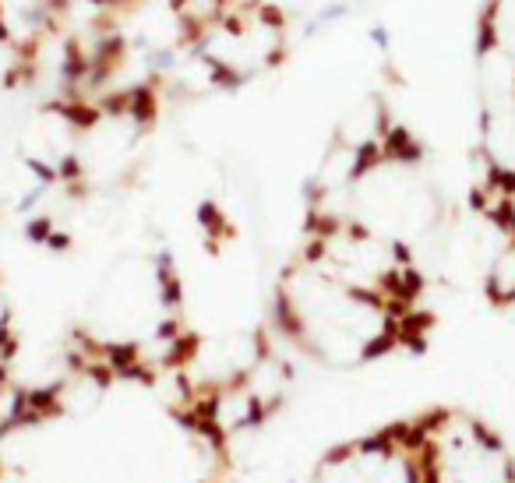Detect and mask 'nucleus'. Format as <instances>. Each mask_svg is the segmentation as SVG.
I'll use <instances>...</instances> for the list:
<instances>
[{"mask_svg": "<svg viewBox=\"0 0 515 483\" xmlns=\"http://www.w3.org/2000/svg\"><path fill=\"white\" fill-rule=\"evenodd\" d=\"M423 483H515V455L480 416L427 409L413 416Z\"/></svg>", "mask_w": 515, "mask_h": 483, "instance_id": "obj_3", "label": "nucleus"}, {"mask_svg": "<svg viewBox=\"0 0 515 483\" xmlns=\"http://www.w3.org/2000/svg\"><path fill=\"white\" fill-rule=\"evenodd\" d=\"M473 208L491 219L502 233L515 237V177L512 173H484L480 188L473 191Z\"/></svg>", "mask_w": 515, "mask_h": 483, "instance_id": "obj_6", "label": "nucleus"}, {"mask_svg": "<svg viewBox=\"0 0 515 483\" xmlns=\"http://www.w3.org/2000/svg\"><path fill=\"white\" fill-rule=\"evenodd\" d=\"M300 258L353 290L423 310L420 300L427 279L416 251L357 222L353 215H308Z\"/></svg>", "mask_w": 515, "mask_h": 483, "instance_id": "obj_2", "label": "nucleus"}, {"mask_svg": "<svg viewBox=\"0 0 515 483\" xmlns=\"http://www.w3.org/2000/svg\"><path fill=\"white\" fill-rule=\"evenodd\" d=\"M427 310H410L360 293L300 254L283 265L272 290V335L325 371H364L399 349H420Z\"/></svg>", "mask_w": 515, "mask_h": 483, "instance_id": "obj_1", "label": "nucleus"}, {"mask_svg": "<svg viewBox=\"0 0 515 483\" xmlns=\"http://www.w3.org/2000/svg\"><path fill=\"white\" fill-rule=\"evenodd\" d=\"M254 4H261L269 14L283 18L286 25H297V21H304L308 14H314V11L321 7V0H254Z\"/></svg>", "mask_w": 515, "mask_h": 483, "instance_id": "obj_8", "label": "nucleus"}, {"mask_svg": "<svg viewBox=\"0 0 515 483\" xmlns=\"http://www.w3.org/2000/svg\"><path fill=\"white\" fill-rule=\"evenodd\" d=\"M18 353H21V339H18L14 303H11V293L0 279V364H14Z\"/></svg>", "mask_w": 515, "mask_h": 483, "instance_id": "obj_7", "label": "nucleus"}, {"mask_svg": "<svg viewBox=\"0 0 515 483\" xmlns=\"http://www.w3.org/2000/svg\"><path fill=\"white\" fill-rule=\"evenodd\" d=\"M82 138H85V96L57 92L43 106H36L21 124L14 141V163L46 191L78 194Z\"/></svg>", "mask_w": 515, "mask_h": 483, "instance_id": "obj_4", "label": "nucleus"}, {"mask_svg": "<svg viewBox=\"0 0 515 483\" xmlns=\"http://www.w3.org/2000/svg\"><path fill=\"white\" fill-rule=\"evenodd\" d=\"M310 483H423L413 420L332 445L314 462Z\"/></svg>", "mask_w": 515, "mask_h": 483, "instance_id": "obj_5", "label": "nucleus"}]
</instances>
